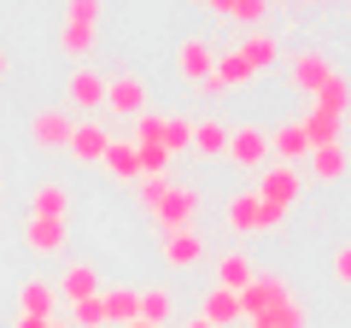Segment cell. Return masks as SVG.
I'll use <instances>...</instances> for the list:
<instances>
[{"instance_id":"obj_1","label":"cell","mask_w":351,"mask_h":328,"mask_svg":"<svg viewBox=\"0 0 351 328\" xmlns=\"http://www.w3.org/2000/svg\"><path fill=\"white\" fill-rule=\"evenodd\" d=\"M135 200L147 205V217L158 223V235H164V229H188L193 217H199L205 188H199V182H170V176H141Z\"/></svg>"},{"instance_id":"obj_2","label":"cell","mask_w":351,"mask_h":328,"mask_svg":"<svg viewBox=\"0 0 351 328\" xmlns=\"http://www.w3.org/2000/svg\"><path fill=\"white\" fill-rule=\"evenodd\" d=\"M100 24H106V0H71L64 6V30H59L64 59L88 65V53L100 47Z\"/></svg>"},{"instance_id":"obj_3","label":"cell","mask_w":351,"mask_h":328,"mask_svg":"<svg viewBox=\"0 0 351 328\" xmlns=\"http://www.w3.org/2000/svg\"><path fill=\"white\" fill-rule=\"evenodd\" d=\"M252 194H258L269 211H293V205H299V194H304V170H299V164H263Z\"/></svg>"},{"instance_id":"obj_4","label":"cell","mask_w":351,"mask_h":328,"mask_svg":"<svg viewBox=\"0 0 351 328\" xmlns=\"http://www.w3.org/2000/svg\"><path fill=\"white\" fill-rule=\"evenodd\" d=\"M281 299H293V281L276 276V270H252V281L240 288V316H246V323H258V316L276 311Z\"/></svg>"},{"instance_id":"obj_5","label":"cell","mask_w":351,"mask_h":328,"mask_svg":"<svg viewBox=\"0 0 351 328\" xmlns=\"http://www.w3.org/2000/svg\"><path fill=\"white\" fill-rule=\"evenodd\" d=\"M334 71H339V65H334V53H328V47H299V53L287 59V82H293L299 94H311V100H316V89H322Z\"/></svg>"},{"instance_id":"obj_6","label":"cell","mask_w":351,"mask_h":328,"mask_svg":"<svg viewBox=\"0 0 351 328\" xmlns=\"http://www.w3.org/2000/svg\"><path fill=\"white\" fill-rule=\"evenodd\" d=\"M158 258H164V270H193V264H205V258H211V246H205V235L188 223V229H164Z\"/></svg>"},{"instance_id":"obj_7","label":"cell","mask_w":351,"mask_h":328,"mask_svg":"<svg viewBox=\"0 0 351 328\" xmlns=\"http://www.w3.org/2000/svg\"><path fill=\"white\" fill-rule=\"evenodd\" d=\"M147 76H135V71H117V76H106V106L100 112H112V117H141L147 112Z\"/></svg>"},{"instance_id":"obj_8","label":"cell","mask_w":351,"mask_h":328,"mask_svg":"<svg viewBox=\"0 0 351 328\" xmlns=\"http://www.w3.org/2000/svg\"><path fill=\"white\" fill-rule=\"evenodd\" d=\"M228 159H234V170H263L269 159V129L263 124H234L228 129Z\"/></svg>"},{"instance_id":"obj_9","label":"cell","mask_w":351,"mask_h":328,"mask_svg":"<svg viewBox=\"0 0 351 328\" xmlns=\"http://www.w3.org/2000/svg\"><path fill=\"white\" fill-rule=\"evenodd\" d=\"M71 112H59V106H41L36 117H29V147L36 152H64L71 147Z\"/></svg>"},{"instance_id":"obj_10","label":"cell","mask_w":351,"mask_h":328,"mask_svg":"<svg viewBox=\"0 0 351 328\" xmlns=\"http://www.w3.org/2000/svg\"><path fill=\"white\" fill-rule=\"evenodd\" d=\"M64 100H71V112H88V117H94V112L106 106V76L94 71V65H76L71 82H64Z\"/></svg>"},{"instance_id":"obj_11","label":"cell","mask_w":351,"mask_h":328,"mask_svg":"<svg viewBox=\"0 0 351 328\" xmlns=\"http://www.w3.org/2000/svg\"><path fill=\"white\" fill-rule=\"evenodd\" d=\"M59 311V288L47 276H24L18 281V316H36V323H53Z\"/></svg>"},{"instance_id":"obj_12","label":"cell","mask_w":351,"mask_h":328,"mask_svg":"<svg viewBox=\"0 0 351 328\" xmlns=\"http://www.w3.org/2000/svg\"><path fill=\"white\" fill-rule=\"evenodd\" d=\"M24 246L41 253V258H64V253H71V229L53 223V217H29V223H24Z\"/></svg>"},{"instance_id":"obj_13","label":"cell","mask_w":351,"mask_h":328,"mask_svg":"<svg viewBox=\"0 0 351 328\" xmlns=\"http://www.w3.org/2000/svg\"><path fill=\"white\" fill-rule=\"evenodd\" d=\"M234 59L246 65L252 76H263V71H269V65L281 59V36H276V30H252L246 41H234Z\"/></svg>"},{"instance_id":"obj_14","label":"cell","mask_w":351,"mask_h":328,"mask_svg":"<svg viewBox=\"0 0 351 328\" xmlns=\"http://www.w3.org/2000/svg\"><path fill=\"white\" fill-rule=\"evenodd\" d=\"M53 288H59V299H64V305H76V299H94V293L106 288V276L88 264V258H71V264H64V276L53 281Z\"/></svg>"},{"instance_id":"obj_15","label":"cell","mask_w":351,"mask_h":328,"mask_svg":"<svg viewBox=\"0 0 351 328\" xmlns=\"http://www.w3.org/2000/svg\"><path fill=\"white\" fill-rule=\"evenodd\" d=\"M211 65H217V47L205 36H188L182 47H176V76H182V82H205Z\"/></svg>"},{"instance_id":"obj_16","label":"cell","mask_w":351,"mask_h":328,"mask_svg":"<svg viewBox=\"0 0 351 328\" xmlns=\"http://www.w3.org/2000/svg\"><path fill=\"white\" fill-rule=\"evenodd\" d=\"M29 217H53V223H64V217H71V182H59V176L36 182V188H29Z\"/></svg>"},{"instance_id":"obj_17","label":"cell","mask_w":351,"mask_h":328,"mask_svg":"<svg viewBox=\"0 0 351 328\" xmlns=\"http://www.w3.org/2000/svg\"><path fill=\"white\" fill-rule=\"evenodd\" d=\"M106 147H112V129H106V124H76V129H71V147H64V152H71L76 164H100Z\"/></svg>"},{"instance_id":"obj_18","label":"cell","mask_w":351,"mask_h":328,"mask_svg":"<svg viewBox=\"0 0 351 328\" xmlns=\"http://www.w3.org/2000/svg\"><path fill=\"white\" fill-rule=\"evenodd\" d=\"M269 159H276V164L311 159V135H304V124H276V129H269Z\"/></svg>"},{"instance_id":"obj_19","label":"cell","mask_w":351,"mask_h":328,"mask_svg":"<svg viewBox=\"0 0 351 328\" xmlns=\"http://www.w3.org/2000/svg\"><path fill=\"white\" fill-rule=\"evenodd\" d=\"M211 18L246 24V30H269V0H211Z\"/></svg>"},{"instance_id":"obj_20","label":"cell","mask_w":351,"mask_h":328,"mask_svg":"<svg viewBox=\"0 0 351 328\" xmlns=\"http://www.w3.org/2000/svg\"><path fill=\"white\" fill-rule=\"evenodd\" d=\"M100 305H106V323L123 328L141 316V288H129V281H112V288H100Z\"/></svg>"},{"instance_id":"obj_21","label":"cell","mask_w":351,"mask_h":328,"mask_svg":"<svg viewBox=\"0 0 351 328\" xmlns=\"http://www.w3.org/2000/svg\"><path fill=\"white\" fill-rule=\"evenodd\" d=\"M223 223L228 229H234V235H252V229H258L263 223V200H258V194H228V200H223Z\"/></svg>"},{"instance_id":"obj_22","label":"cell","mask_w":351,"mask_h":328,"mask_svg":"<svg viewBox=\"0 0 351 328\" xmlns=\"http://www.w3.org/2000/svg\"><path fill=\"white\" fill-rule=\"evenodd\" d=\"M246 281H252V258H246V246H223V253H217V288L240 293Z\"/></svg>"},{"instance_id":"obj_23","label":"cell","mask_w":351,"mask_h":328,"mask_svg":"<svg viewBox=\"0 0 351 328\" xmlns=\"http://www.w3.org/2000/svg\"><path fill=\"white\" fill-rule=\"evenodd\" d=\"M170 316H176V293L164 288V281H147V288H141V323L170 328Z\"/></svg>"},{"instance_id":"obj_24","label":"cell","mask_w":351,"mask_h":328,"mask_svg":"<svg viewBox=\"0 0 351 328\" xmlns=\"http://www.w3.org/2000/svg\"><path fill=\"white\" fill-rule=\"evenodd\" d=\"M193 152L199 159H228V124L223 117H199L193 124Z\"/></svg>"},{"instance_id":"obj_25","label":"cell","mask_w":351,"mask_h":328,"mask_svg":"<svg viewBox=\"0 0 351 328\" xmlns=\"http://www.w3.org/2000/svg\"><path fill=\"white\" fill-rule=\"evenodd\" d=\"M299 124H304V135H311V152H316V147H339V124H346V117H334V112H322V106H311Z\"/></svg>"},{"instance_id":"obj_26","label":"cell","mask_w":351,"mask_h":328,"mask_svg":"<svg viewBox=\"0 0 351 328\" xmlns=\"http://www.w3.org/2000/svg\"><path fill=\"white\" fill-rule=\"evenodd\" d=\"M234 316H240V293H228V288H211V293H205V305H199V323L228 328Z\"/></svg>"},{"instance_id":"obj_27","label":"cell","mask_w":351,"mask_h":328,"mask_svg":"<svg viewBox=\"0 0 351 328\" xmlns=\"http://www.w3.org/2000/svg\"><path fill=\"white\" fill-rule=\"evenodd\" d=\"M346 170H351L346 141H339V147H316V152H311V176H316V182H339Z\"/></svg>"},{"instance_id":"obj_28","label":"cell","mask_w":351,"mask_h":328,"mask_svg":"<svg viewBox=\"0 0 351 328\" xmlns=\"http://www.w3.org/2000/svg\"><path fill=\"white\" fill-rule=\"evenodd\" d=\"M100 164L112 170L117 182H141V159H135V141H117V135H112V147H106V159H100Z\"/></svg>"},{"instance_id":"obj_29","label":"cell","mask_w":351,"mask_h":328,"mask_svg":"<svg viewBox=\"0 0 351 328\" xmlns=\"http://www.w3.org/2000/svg\"><path fill=\"white\" fill-rule=\"evenodd\" d=\"M311 106H322V112L346 117V112H351V76H346V71H334L322 89H316V100H311Z\"/></svg>"},{"instance_id":"obj_30","label":"cell","mask_w":351,"mask_h":328,"mask_svg":"<svg viewBox=\"0 0 351 328\" xmlns=\"http://www.w3.org/2000/svg\"><path fill=\"white\" fill-rule=\"evenodd\" d=\"M164 152L170 159H182V152H193V117H182V112H164Z\"/></svg>"},{"instance_id":"obj_31","label":"cell","mask_w":351,"mask_h":328,"mask_svg":"<svg viewBox=\"0 0 351 328\" xmlns=\"http://www.w3.org/2000/svg\"><path fill=\"white\" fill-rule=\"evenodd\" d=\"M252 328H304V305H299V299H281L276 311H263Z\"/></svg>"},{"instance_id":"obj_32","label":"cell","mask_w":351,"mask_h":328,"mask_svg":"<svg viewBox=\"0 0 351 328\" xmlns=\"http://www.w3.org/2000/svg\"><path fill=\"white\" fill-rule=\"evenodd\" d=\"M71 328H112V323H106L100 293H94V299H76V305H71Z\"/></svg>"},{"instance_id":"obj_33","label":"cell","mask_w":351,"mask_h":328,"mask_svg":"<svg viewBox=\"0 0 351 328\" xmlns=\"http://www.w3.org/2000/svg\"><path fill=\"white\" fill-rule=\"evenodd\" d=\"M334 276H339V288H351V240L334 253Z\"/></svg>"},{"instance_id":"obj_34","label":"cell","mask_w":351,"mask_h":328,"mask_svg":"<svg viewBox=\"0 0 351 328\" xmlns=\"http://www.w3.org/2000/svg\"><path fill=\"white\" fill-rule=\"evenodd\" d=\"M6 71H12V53H6V47H0V82H6Z\"/></svg>"},{"instance_id":"obj_35","label":"cell","mask_w":351,"mask_h":328,"mask_svg":"<svg viewBox=\"0 0 351 328\" xmlns=\"http://www.w3.org/2000/svg\"><path fill=\"white\" fill-rule=\"evenodd\" d=\"M12 328H47V323H36V316H18V323Z\"/></svg>"},{"instance_id":"obj_36","label":"cell","mask_w":351,"mask_h":328,"mask_svg":"<svg viewBox=\"0 0 351 328\" xmlns=\"http://www.w3.org/2000/svg\"><path fill=\"white\" fill-rule=\"evenodd\" d=\"M123 328H152V323H141V316H135V323H123Z\"/></svg>"},{"instance_id":"obj_37","label":"cell","mask_w":351,"mask_h":328,"mask_svg":"<svg viewBox=\"0 0 351 328\" xmlns=\"http://www.w3.org/2000/svg\"><path fill=\"white\" fill-rule=\"evenodd\" d=\"M47 328H71V323H59V316H53V323H47Z\"/></svg>"},{"instance_id":"obj_38","label":"cell","mask_w":351,"mask_h":328,"mask_svg":"<svg viewBox=\"0 0 351 328\" xmlns=\"http://www.w3.org/2000/svg\"><path fill=\"white\" fill-rule=\"evenodd\" d=\"M188 328H211V323H199V316H193V323H188Z\"/></svg>"},{"instance_id":"obj_39","label":"cell","mask_w":351,"mask_h":328,"mask_svg":"<svg viewBox=\"0 0 351 328\" xmlns=\"http://www.w3.org/2000/svg\"><path fill=\"white\" fill-rule=\"evenodd\" d=\"M193 6H205V12H211V0H193Z\"/></svg>"}]
</instances>
